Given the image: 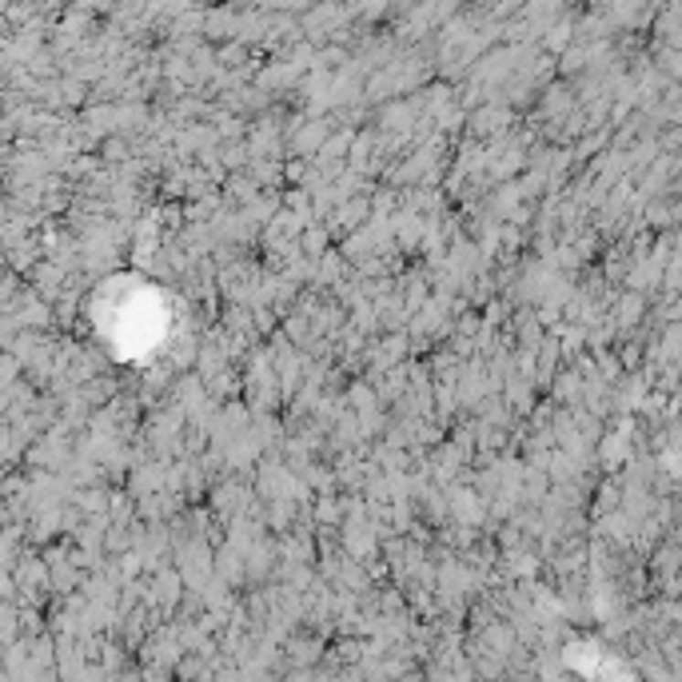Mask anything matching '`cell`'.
Masks as SVG:
<instances>
[]
</instances>
